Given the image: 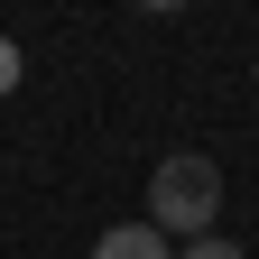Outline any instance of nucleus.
Wrapping results in <instances>:
<instances>
[{
    "label": "nucleus",
    "instance_id": "nucleus-1",
    "mask_svg": "<svg viewBox=\"0 0 259 259\" xmlns=\"http://www.w3.org/2000/svg\"><path fill=\"white\" fill-rule=\"evenodd\" d=\"M213 213H222V167L204 148H176V157H157V176H148V222L167 241H204L213 232Z\"/></svg>",
    "mask_w": 259,
    "mask_h": 259
},
{
    "label": "nucleus",
    "instance_id": "nucleus-4",
    "mask_svg": "<svg viewBox=\"0 0 259 259\" xmlns=\"http://www.w3.org/2000/svg\"><path fill=\"white\" fill-rule=\"evenodd\" d=\"M10 93H19V47L0 37V102H10Z\"/></svg>",
    "mask_w": 259,
    "mask_h": 259
},
{
    "label": "nucleus",
    "instance_id": "nucleus-2",
    "mask_svg": "<svg viewBox=\"0 0 259 259\" xmlns=\"http://www.w3.org/2000/svg\"><path fill=\"white\" fill-rule=\"evenodd\" d=\"M93 259H176V241L157 232V222H111V232L93 241Z\"/></svg>",
    "mask_w": 259,
    "mask_h": 259
},
{
    "label": "nucleus",
    "instance_id": "nucleus-3",
    "mask_svg": "<svg viewBox=\"0 0 259 259\" xmlns=\"http://www.w3.org/2000/svg\"><path fill=\"white\" fill-rule=\"evenodd\" d=\"M176 259H250V250H241V241H222V232H204V241H185Z\"/></svg>",
    "mask_w": 259,
    "mask_h": 259
}]
</instances>
